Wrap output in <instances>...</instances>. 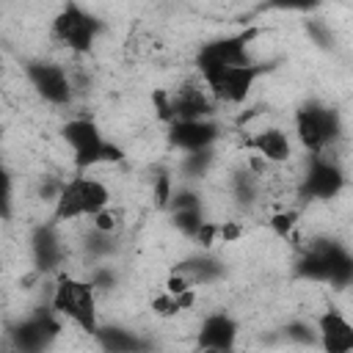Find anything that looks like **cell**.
I'll list each match as a JSON object with an SVG mask.
<instances>
[{
    "mask_svg": "<svg viewBox=\"0 0 353 353\" xmlns=\"http://www.w3.org/2000/svg\"><path fill=\"white\" fill-rule=\"evenodd\" d=\"M295 276L331 287H353V254L331 237H314L295 259Z\"/></svg>",
    "mask_w": 353,
    "mask_h": 353,
    "instance_id": "1",
    "label": "cell"
},
{
    "mask_svg": "<svg viewBox=\"0 0 353 353\" xmlns=\"http://www.w3.org/2000/svg\"><path fill=\"white\" fill-rule=\"evenodd\" d=\"M105 207H110L108 185L88 174H74L63 179L61 185V193L52 204V221L63 223V221H77V218H94Z\"/></svg>",
    "mask_w": 353,
    "mask_h": 353,
    "instance_id": "2",
    "label": "cell"
},
{
    "mask_svg": "<svg viewBox=\"0 0 353 353\" xmlns=\"http://www.w3.org/2000/svg\"><path fill=\"white\" fill-rule=\"evenodd\" d=\"M50 306L58 312V317H66L85 334L99 331V317H97V290L88 284V279H77L69 273H58L55 287H52V301Z\"/></svg>",
    "mask_w": 353,
    "mask_h": 353,
    "instance_id": "3",
    "label": "cell"
},
{
    "mask_svg": "<svg viewBox=\"0 0 353 353\" xmlns=\"http://www.w3.org/2000/svg\"><path fill=\"white\" fill-rule=\"evenodd\" d=\"M61 138L72 149V160H74L80 174L85 168H91V165H99V163H119V160H124L121 146L108 141L102 135V130L97 127V121H91V119H69L61 127Z\"/></svg>",
    "mask_w": 353,
    "mask_h": 353,
    "instance_id": "4",
    "label": "cell"
},
{
    "mask_svg": "<svg viewBox=\"0 0 353 353\" xmlns=\"http://www.w3.org/2000/svg\"><path fill=\"white\" fill-rule=\"evenodd\" d=\"M295 138L312 154H325L342 138V116L336 108L309 99L295 110Z\"/></svg>",
    "mask_w": 353,
    "mask_h": 353,
    "instance_id": "5",
    "label": "cell"
},
{
    "mask_svg": "<svg viewBox=\"0 0 353 353\" xmlns=\"http://www.w3.org/2000/svg\"><path fill=\"white\" fill-rule=\"evenodd\" d=\"M61 334V317L50 309H36L19 317L8 328V345L14 353H47Z\"/></svg>",
    "mask_w": 353,
    "mask_h": 353,
    "instance_id": "6",
    "label": "cell"
},
{
    "mask_svg": "<svg viewBox=\"0 0 353 353\" xmlns=\"http://www.w3.org/2000/svg\"><path fill=\"white\" fill-rule=\"evenodd\" d=\"M99 33H102L99 17H94L77 3H66L52 19V39L72 52H88Z\"/></svg>",
    "mask_w": 353,
    "mask_h": 353,
    "instance_id": "7",
    "label": "cell"
},
{
    "mask_svg": "<svg viewBox=\"0 0 353 353\" xmlns=\"http://www.w3.org/2000/svg\"><path fill=\"white\" fill-rule=\"evenodd\" d=\"M270 72V63H248V66H226V69H215L201 74L207 91L212 99L226 102V105H240L245 102V97L251 94L254 83Z\"/></svg>",
    "mask_w": 353,
    "mask_h": 353,
    "instance_id": "8",
    "label": "cell"
},
{
    "mask_svg": "<svg viewBox=\"0 0 353 353\" xmlns=\"http://www.w3.org/2000/svg\"><path fill=\"white\" fill-rule=\"evenodd\" d=\"M256 36V30H243V33H232V36H221L212 41H204L196 52V69L199 74L215 72V69H226V66H248L254 63L251 52H248V41Z\"/></svg>",
    "mask_w": 353,
    "mask_h": 353,
    "instance_id": "9",
    "label": "cell"
},
{
    "mask_svg": "<svg viewBox=\"0 0 353 353\" xmlns=\"http://www.w3.org/2000/svg\"><path fill=\"white\" fill-rule=\"evenodd\" d=\"M25 77L33 85V91L55 108L69 105L72 97H74V83H72L69 72L55 61H41V58L28 61L25 63Z\"/></svg>",
    "mask_w": 353,
    "mask_h": 353,
    "instance_id": "10",
    "label": "cell"
},
{
    "mask_svg": "<svg viewBox=\"0 0 353 353\" xmlns=\"http://www.w3.org/2000/svg\"><path fill=\"white\" fill-rule=\"evenodd\" d=\"M342 188H345L342 168L328 154H312L309 165H306V174L301 176V188H298L301 199L325 201V199H334Z\"/></svg>",
    "mask_w": 353,
    "mask_h": 353,
    "instance_id": "11",
    "label": "cell"
},
{
    "mask_svg": "<svg viewBox=\"0 0 353 353\" xmlns=\"http://www.w3.org/2000/svg\"><path fill=\"white\" fill-rule=\"evenodd\" d=\"M30 256H33L36 270L61 273V265H63V256H66V245H63V237H61L55 221L39 223L30 232Z\"/></svg>",
    "mask_w": 353,
    "mask_h": 353,
    "instance_id": "12",
    "label": "cell"
},
{
    "mask_svg": "<svg viewBox=\"0 0 353 353\" xmlns=\"http://www.w3.org/2000/svg\"><path fill=\"white\" fill-rule=\"evenodd\" d=\"M314 325H317V345L323 353H353V323L336 306L320 312Z\"/></svg>",
    "mask_w": 353,
    "mask_h": 353,
    "instance_id": "13",
    "label": "cell"
},
{
    "mask_svg": "<svg viewBox=\"0 0 353 353\" xmlns=\"http://www.w3.org/2000/svg\"><path fill=\"white\" fill-rule=\"evenodd\" d=\"M221 130L212 119H199V121H171L168 124V143L182 149L185 154L190 152H204L212 149L218 141Z\"/></svg>",
    "mask_w": 353,
    "mask_h": 353,
    "instance_id": "14",
    "label": "cell"
},
{
    "mask_svg": "<svg viewBox=\"0 0 353 353\" xmlns=\"http://www.w3.org/2000/svg\"><path fill=\"white\" fill-rule=\"evenodd\" d=\"M196 342L204 353H232L237 342V320L226 312H212L201 320Z\"/></svg>",
    "mask_w": 353,
    "mask_h": 353,
    "instance_id": "15",
    "label": "cell"
},
{
    "mask_svg": "<svg viewBox=\"0 0 353 353\" xmlns=\"http://www.w3.org/2000/svg\"><path fill=\"white\" fill-rule=\"evenodd\" d=\"M168 108H171V121H199V119H210L215 105L210 91H204L196 83H185L174 94H168Z\"/></svg>",
    "mask_w": 353,
    "mask_h": 353,
    "instance_id": "16",
    "label": "cell"
},
{
    "mask_svg": "<svg viewBox=\"0 0 353 353\" xmlns=\"http://www.w3.org/2000/svg\"><path fill=\"white\" fill-rule=\"evenodd\" d=\"M245 146L254 149L265 163H287L290 154H292L290 135H287L281 127H265V130L254 132V135L245 141Z\"/></svg>",
    "mask_w": 353,
    "mask_h": 353,
    "instance_id": "17",
    "label": "cell"
},
{
    "mask_svg": "<svg viewBox=\"0 0 353 353\" xmlns=\"http://www.w3.org/2000/svg\"><path fill=\"white\" fill-rule=\"evenodd\" d=\"M94 339L102 347V353H146L149 350V342L124 325H99Z\"/></svg>",
    "mask_w": 353,
    "mask_h": 353,
    "instance_id": "18",
    "label": "cell"
},
{
    "mask_svg": "<svg viewBox=\"0 0 353 353\" xmlns=\"http://www.w3.org/2000/svg\"><path fill=\"white\" fill-rule=\"evenodd\" d=\"M174 270L182 273V276H188L190 284L199 287V284H212V281H218V279L223 276V262H221L218 256H212L210 251H204V254H199V256H190V259L179 262Z\"/></svg>",
    "mask_w": 353,
    "mask_h": 353,
    "instance_id": "19",
    "label": "cell"
},
{
    "mask_svg": "<svg viewBox=\"0 0 353 353\" xmlns=\"http://www.w3.org/2000/svg\"><path fill=\"white\" fill-rule=\"evenodd\" d=\"M119 234H105L99 229L91 226V232L83 237V251L94 259V262H102V259H110L116 251H119Z\"/></svg>",
    "mask_w": 353,
    "mask_h": 353,
    "instance_id": "20",
    "label": "cell"
},
{
    "mask_svg": "<svg viewBox=\"0 0 353 353\" xmlns=\"http://www.w3.org/2000/svg\"><path fill=\"white\" fill-rule=\"evenodd\" d=\"M232 196H234L237 204H243V207L254 204L256 196H259V176H256L254 171H237V174L232 176Z\"/></svg>",
    "mask_w": 353,
    "mask_h": 353,
    "instance_id": "21",
    "label": "cell"
},
{
    "mask_svg": "<svg viewBox=\"0 0 353 353\" xmlns=\"http://www.w3.org/2000/svg\"><path fill=\"white\" fill-rule=\"evenodd\" d=\"M193 301H196V292L190 290V292H182V295H160V298H154L152 301V309L157 312V314H163V317H174V314H179L182 309H190L193 306Z\"/></svg>",
    "mask_w": 353,
    "mask_h": 353,
    "instance_id": "22",
    "label": "cell"
},
{
    "mask_svg": "<svg viewBox=\"0 0 353 353\" xmlns=\"http://www.w3.org/2000/svg\"><path fill=\"white\" fill-rule=\"evenodd\" d=\"M204 212H201V207H190V210H176V212H171V223L185 234V237H196L199 234V229L204 226Z\"/></svg>",
    "mask_w": 353,
    "mask_h": 353,
    "instance_id": "23",
    "label": "cell"
},
{
    "mask_svg": "<svg viewBox=\"0 0 353 353\" xmlns=\"http://www.w3.org/2000/svg\"><path fill=\"white\" fill-rule=\"evenodd\" d=\"M210 165H212V149H204V152H190V154H185V160H182L179 168H182L185 179H196V176H204Z\"/></svg>",
    "mask_w": 353,
    "mask_h": 353,
    "instance_id": "24",
    "label": "cell"
},
{
    "mask_svg": "<svg viewBox=\"0 0 353 353\" xmlns=\"http://www.w3.org/2000/svg\"><path fill=\"white\" fill-rule=\"evenodd\" d=\"M284 336L295 345H317V325H309L303 320H292L284 325Z\"/></svg>",
    "mask_w": 353,
    "mask_h": 353,
    "instance_id": "25",
    "label": "cell"
},
{
    "mask_svg": "<svg viewBox=\"0 0 353 353\" xmlns=\"http://www.w3.org/2000/svg\"><path fill=\"white\" fill-rule=\"evenodd\" d=\"M116 281H119V276H116V270H113L110 265H94L91 273H88V284H91L97 292H108V290H113Z\"/></svg>",
    "mask_w": 353,
    "mask_h": 353,
    "instance_id": "26",
    "label": "cell"
},
{
    "mask_svg": "<svg viewBox=\"0 0 353 353\" xmlns=\"http://www.w3.org/2000/svg\"><path fill=\"white\" fill-rule=\"evenodd\" d=\"M270 229L281 237V240H287L290 234H292V229H295V223H298V210H281V212H276V215H270Z\"/></svg>",
    "mask_w": 353,
    "mask_h": 353,
    "instance_id": "27",
    "label": "cell"
},
{
    "mask_svg": "<svg viewBox=\"0 0 353 353\" xmlns=\"http://www.w3.org/2000/svg\"><path fill=\"white\" fill-rule=\"evenodd\" d=\"M91 226L105 232V234H119V226H121V215L113 210V207H105L102 212H97L91 218Z\"/></svg>",
    "mask_w": 353,
    "mask_h": 353,
    "instance_id": "28",
    "label": "cell"
},
{
    "mask_svg": "<svg viewBox=\"0 0 353 353\" xmlns=\"http://www.w3.org/2000/svg\"><path fill=\"white\" fill-rule=\"evenodd\" d=\"M190 207H201V196L190 188H176L171 201H168V210L176 212V210H190Z\"/></svg>",
    "mask_w": 353,
    "mask_h": 353,
    "instance_id": "29",
    "label": "cell"
},
{
    "mask_svg": "<svg viewBox=\"0 0 353 353\" xmlns=\"http://www.w3.org/2000/svg\"><path fill=\"white\" fill-rule=\"evenodd\" d=\"M204 251H210L215 243H221V223H215V221H204V226L199 229V234L193 237Z\"/></svg>",
    "mask_w": 353,
    "mask_h": 353,
    "instance_id": "30",
    "label": "cell"
},
{
    "mask_svg": "<svg viewBox=\"0 0 353 353\" xmlns=\"http://www.w3.org/2000/svg\"><path fill=\"white\" fill-rule=\"evenodd\" d=\"M174 190H176V188L171 185L168 171H160V174L154 176V199H157V204H160V207H168V201H171Z\"/></svg>",
    "mask_w": 353,
    "mask_h": 353,
    "instance_id": "31",
    "label": "cell"
},
{
    "mask_svg": "<svg viewBox=\"0 0 353 353\" xmlns=\"http://www.w3.org/2000/svg\"><path fill=\"white\" fill-rule=\"evenodd\" d=\"M193 290V284H190V279L188 276H182V273H171L168 276V281H165V292L168 295H182V292H190Z\"/></svg>",
    "mask_w": 353,
    "mask_h": 353,
    "instance_id": "32",
    "label": "cell"
},
{
    "mask_svg": "<svg viewBox=\"0 0 353 353\" xmlns=\"http://www.w3.org/2000/svg\"><path fill=\"white\" fill-rule=\"evenodd\" d=\"M240 234H243V229H240L237 223H229V221L221 223V243H232V240H237Z\"/></svg>",
    "mask_w": 353,
    "mask_h": 353,
    "instance_id": "33",
    "label": "cell"
},
{
    "mask_svg": "<svg viewBox=\"0 0 353 353\" xmlns=\"http://www.w3.org/2000/svg\"><path fill=\"white\" fill-rule=\"evenodd\" d=\"M350 290H353V287H350Z\"/></svg>",
    "mask_w": 353,
    "mask_h": 353,
    "instance_id": "34",
    "label": "cell"
}]
</instances>
